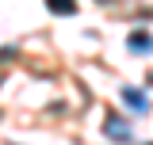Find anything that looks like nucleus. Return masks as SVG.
<instances>
[{
	"instance_id": "f257e3e1",
	"label": "nucleus",
	"mask_w": 153,
	"mask_h": 145,
	"mask_svg": "<svg viewBox=\"0 0 153 145\" xmlns=\"http://www.w3.org/2000/svg\"><path fill=\"white\" fill-rule=\"evenodd\" d=\"M123 103H126V107H134L138 115H142V111H149V103H146V95H142L138 88H123Z\"/></svg>"
},
{
	"instance_id": "f03ea898",
	"label": "nucleus",
	"mask_w": 153,
	"mask_h": 145,
	"mask_svg": "<svg viewBox=\"0 0 153 145\" xmlns=\"http://www.w3.org/2000/svg\"><path fill=\"white\" fill-rule=\"evenodd\" d=\"M126 46H130L134 54H149V50H153V38H146V35H138V31H134V35L126 38Z\"/></svg>"
},
{
	"instance_id": "7ed1b4c3",
	"label": "nucleus",
	"mask_w": 153,
	"mask_h": 145,
	"mask_svg": "<svg viewBox=\"0 0 153 145\" xmlns=\"http://www.w3.org/2000/svg\"><path fill=\"white\" fill-rule=\"evenodd\" d=\"M46 8H50L54 16H73V12H76V0H46Z\"/></svg>"
},
{
	"instance_id": "20e7f679",
	"label": "nucleus",
	"mask_w": 153,
	"mask_h": 145,
	"mask_svg": "<svg viewBox=\"0 0 153 145\" xmlns=\"http://www.w3.org/2000/svg\"><path fill=\"white\" fill-rule=\"evenodd\" d=\"M103 130H107L111 138H119V141H126V138H130V134H126V126H123V118H115V115L103 122Z\"/></svg>"
}]
</instances>
